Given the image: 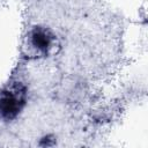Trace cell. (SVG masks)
<instances>
[{
    "instance_id": "6da1fadb",
    "label": "cell",
    "mask_w": 148,
    "mask_h": 148,
    "mask_svg": "<svg viewBox=\"0 0 148 148\" xmlns=\"http://www.w3.org/2000/svg\"><path fill=\"white\" fill-rule=\"evenodd\" d=\"M27 87L22 82H13L0 94V118L10 121L16 119L27 103Z\"/></svg>"
},
{
    "instance_id": "7a4b0ae2",
    "label": "cell",
    "mask_w": 148,
    "mask_h": 148,
    "mask_svg": "<svg viewBox=\"0 0 148 148\" xmlns=\"http://www.w3.org/2000/svg\"><path fill=\"white\" fill-rule=\"evenodd\" d=\"M29 43L35 51H37L42 56H46L53 47L54 36L50 29L36 25L29 32Z\"/></svg>"
}]
</instances>
